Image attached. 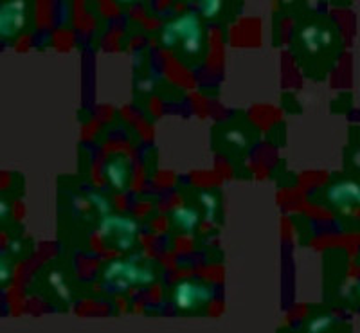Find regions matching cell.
I'll return each mask as SVG.
<instances>
[{
	"instance_id": "cell-1",
	"label": "cell",
	"mask_w": 360,
	"mask_h": 333,
	"mask_svg": "<svg viewBox=\"0 0 360 333\" xmlns=\"http://www.w3.org/2000/svg\"><path fill=\"white\" fill-rule=\"evenodd\" d=\"M160 44L166 49L179 47L188 58L200 56L205 44L200 17L197 13L188 11L176 17L175 20H169L160 31Z\"/></svg>"
},
{
	"instance_id": "cell-2",
	"label": "cell",
	"mask_w": 360,
	"mask_h": 333,
	"mask_svg": "<svg viewBox=\"0 0 360 333\" xmlns=\"http://www.w3.org/2000/svg\"><path fill=\"white\" fill-rule=\"evenodd\" d=\"M153 280H155V276L150 268L139 267L128 259L112 261L105 270V281L117 292H124L127 288L135 287V285H150Z\"/></svg>"
},
{
	"instance_id": "cell-3",
	"label": "cell",
	"mask_w": 360,
	"mask_h": 333,
	"mask_svg": "<svg viewBox=\"0 0 360 333\" xmlns=\"http://www.w3.org/2000/svg\"><path fill=\"white\" fill-rule=\"evenodd\" d=\"M101 238L110 245V247L119 249V251H130L135 245V238L139 233L137 222L127 216H105L101 220Z\"/></svg>"
},
{
	"instance_id": "cell-4",
	"label": "cell",
	"mask_w": 360,
	"mask_h": 333,
	"mask_svg": "<svg viewBox=\"0 0 360 333\" xmlns=\"http://www.w3.org/2000/svg\"><path fill=\"white\" fill-rule=\"evenodd\" d=\"M27 0H4L0 2V38H15L27 27Z\"/></svg>"
},
{
	"instance_id": "cell-5",
	"label": "cell",
	"mask_w": 360,
	"mask_h": 333,
	"mask_svg": "<svg viewBox=\"0 0 360 333\" xmlns=\"http://www.w3.org/2000/svg\"><path fill=\"white\" fill-rule=\"evenodd\" d=\"M214 292L209 287L195 281H180L173 290V305L180 310H195L209 305Z\"/></svg>"
},
{
	"instance_id": "cell-6",
	"label": "cell",
	"mask_w": 360,
	"mask_h": 333,
	"mask_svg": "<svg viewBox=\"0 0 360 333\" xmlns=\"http://www.w3.org/2000/svg\"><path fill=\"white\" fill-rule=\"evenodd\" d=\"M301 49L308 54H321L333 46V31L328 25L311 22L299 31Z\"/></svg>"
},
{
	"instance_id": "cell-7",
	"label": "cell",
	"mask_w": 360,
	"mask_h": 333,
	"mask_svg": "<svg viewBox=\"0 0 360 333\" xmlns=\"http://www.w3.org/2000/svg\"><path fill=\"white\" fill-rule=\"evenodd\" d=\"M103 173H105V178H107L108 184L114 188L115 191H124L130 185L131 178V162L128 157L117 155L110 157L105 166H103Z\"/></svg>"
},
{
	"instance_id": "cell-8",
	"label": "cell",
	"mask_w": 360,
	"mask_h": 333,
	"mask_svg": "<svg viewBox=\"0 0 360 333\" xmlns=\"http://www.w3.org/2000/svg\"><path fill=\"white\" fill-rule=\"evenodd\" d=\"M326 197L333 207H339L342 211H352L359 206V185L353 181H340L326 191Z\"/></svg>"
},
{
	"instance_id": "cell-9",
	"label": "cell",
	"mask_w": 360,
	"mask_h": 333,
	"mask_svg": "<svg viewBox=\"0 0 360 333\" xmlns=\"http://www.w3.org/2000/svg\"><path fill=\"white\" fill-rule=\"evenodd\" d=\"M172 218L180 230L193 233L200 223V213L197 209H193V207H175L172 213Z\"/></svg>"
},
{
	"instance_id": "cell-10",
	"label": "cell",
	"mask_w": 360,
	"mask_h": 333,
	"mask_svg": "<svg viewBox=\"0 0 360 333\" xmlns=\"http://www.w3.org/2000/svg\"><path fill=\"white\" fill-rule=\"evenodd\" d=\"M198 200L205 209V220L213 223L218 209V198L211 191H202V193H198Z\"/></svg>"
},
{
	"instance_id": "cell-11",
	"label": "cell",
	"mask_w": 360,
	"mask_h": 333,
	"mask_svg": "<svg viewBox=\"0 0 360 333\" xmlns=\"http://www.w3.org/2000/svg\"><path fill=\"white\" fill-rule=\"evenodd\" d=\"M224 8V0H198V11L204 18H217Z\"/></svg>"
},
{
	"instance_id": "cell-12",
	"label": "cell",
	"mask_w": 360,
	"mask_h": 333,
	"mask_svg": "<svg viewBox=\"0 0 360 333\" xmlns=\"http://www.w3.org/2000/svg\"><path fill=\"white\" fill-rule=\"evenodd\" d=\"M333 322H335V319L330 315L315 317V319H311L310 321V325H308V329L314 333H323V332H328V329L332 328Z\"/></svg>"
},
{
	"instance_id": "cell-13",
	"label": "cell",
	"mask_w": 360,
	"mask_h": 333,
	"mask_svg": "<svg viewBox=\"0 0 360 333\" xmlns=\"http://www.w3.org/2000/svg\"><path fill=\"white\" fill-rule=\"evenodd\" d=\"M89 202H90V204H92V206H94L96 209H98L101 214H108V213H110V209H112L110 202H108L107 198L103 197V195H99V193H90V195H89Z\"/></svg>"
},
{
	"instance_id": "cell-14",
	"label": "cell",
	"mask_w": 360,
	"mask_h": 333,
	"mask_svg": "<svg viewBox=\"0 0 360 333\" xmlns=\"http://www.w3.org/2000/svg\"><path fill=\"white\" fill-rule=\"evenodd\" d=\"M51 285L56 288V292L60 294L63 299H69V288H67V285L63 283V280L60 274H53V276H51Z\"/></svg>"
},
{
	"instance_id": "cell-15",
	"label": "cell",
	"mask_w": 360,
	"mask_h": 333,
	"mask_svg": "<svg viewBox=\"0 0 360 333\" xmlns=\"http://www.w3.org/2000/svg\"><path fill=\"white\" fill-rule=\"evenodd\" d=\"M11 274H13V267L11 263H9V259L0 258V285L8 283V281L11 280Z\"/></svg>"
},
{
	"instance_id": "cell-16",
	"label": "cell",
	"mask_w": 360,
	"mask_h": 333,
	"mask_svg": "<svg viewBox=\"0 0 360 333\" xmlns=\"http://www.w3.org/2000/svg\"><path fill=\"white\" fill-rule=\"evenodd\" d=\"M227 139H229L233 144H238V146H243V144H245V139H243V137L240 136L238 132L229 133V136H227Z\"/></svg>"
},
{
	"instance_id": "cell-17",
	"label": "cell",
	"mask_w": 360,
	"mask_h": 333,
	"mask_svg": "<svg viewBox=\"0 0 360 333\" xmlns=\"http://www.w3.org/2000/svg\"><path fill=\"white\" fill-rule=\"evenodd\" d=\"M9 214V206H8V202L4 200H0V220L6 218Z\"/></svg>"
},
{
	"instance_id": "cell-18",
	"label": "cell",
	"mask_w": 360,
	"mask_h": 333,
	"mask_svg": "<svg viewBox=\"0 0 360 333\" xmlns=\"http://www.w3.org/2000/svg\"><path fill=\"white\" fill-rule=\"evenodd\" d=\"M114 2H117V4H134L137 0H114Z\"/></svg>"
}]
</instances>
